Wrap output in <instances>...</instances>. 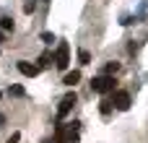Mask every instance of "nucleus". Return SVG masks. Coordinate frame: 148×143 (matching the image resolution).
Here are the masks:
<instances>
[{"mask_svg": "<svg viewBox=\"0 0 148 143\" xmlns=\"http://www.w3.org/2000/svg\"><path fill=\"white\" fill-rule=\"evenodd\" d=\"M29 3H34V0H29Z\"/></svg>", "mask_w": 148, "mask_h": 143, "instance_id": "dca6fc26", "label": "nucleus"}, {"mask_svg": "<svg viewBox=\"0 0 148 143\" xmlns=\"http://www.w3.org/2000/svg\"><path fill=\"white\" fill-rule=\"evenodd\" d=\"M44 143H49V141H44Z\"/></svg>", "mask_w": 148, "mask_h": 143, "instance_id": "f3484780", "label": "nucleus"}, {"mask_svg": "<svg viewBox=\"0 0 148 143\" xmlns=\"http://www.w3.org/2000/svg\"><path fill=\"white\" fill-rule=\"evenodd\" d=\"M75 102H78V94H75V91L65 94V96H62V102H60V107H57V115H60V117H65V115L75 107Z\"/></svg>", "mask_w": 148, "mask_h": 143, "instance_id": "7ed1b4c3", "label": "nucleus"}, {"mask_svg": "<svg viewBox=\"0 0 148 143\" xmlns=\"http://www.w3.org/2000/svg\"><path fill=\"white\" fill-rule=\"evenodd\" d=\"M23 86H10V96H23Z\"/></svg>", "mask_w": 148, "mask_h": 143, "instance_id": "9b49d317", "label": "nucleus"}, {"mask_svg": "<svg viewBox=\"0 0 148 143\" xmlns=\"http://www.w3.org/2000/svg\"><path fill=\"white\" fill-rule=\"evenodd\" d=\"M109 109H112V102L104 99V102H101V115H109Z\"/></svg>", "mask_w": 148, "mask_h": 143, "instance_id": "f8f14e48", "label": "nucleus"}, {"mask_svg": "<svg viewBox=\"0 0 148 143\" xmlns=\"http://www.w3.org/2000/svg\"><path fill=\"white\" fill-rule=\"evenodd\" d=\"M3 122H5V117H3V115H0V125H3Z\"/></svg>", "mask_w": 148, "mask_h": 143, "instance_id": "2eb2a0df", "label": "nucleus"}, {"mask_svg": "<svg viewBox=\"0 0 148 143\" xmlns=\"http://www.w3.org/2000/svg\"><path fill=\"white\" fill-rule=\"evenodd\" d=\"M117 70H120V63H109V65L104 68V73H107V76H114Z\"/></svg>", "mask_w": 148, "mask_h": 143, "instance_id": "1a4fd4ad", "label": "nucleus"}, {"mask_svg": "<svg viewBox=\"0 0 148 143\" xmlns=\"http://www.w3.org/2000/svg\"><path fill=\"white\" fill-rule=\"evenodd\" d=\"M78 63H81V65H88V63H91V52L81 50V52H78Z\"/></svg>", "mask_w": 148, "mask_h": 143, "instance_id": "6e6552de", "label": "nucleus"}, {"mask_svg": "<svg viewBox=\"0 0 148 143\" xmlns=\"http://www.w3.org/2000/svg\"><path fill=\"white\" fill-rule=\"evenodd\" d=\"M112 104H114L120 112L130 109V94H127V91H114V94H112Z\"/></svg>", "mask_w": 148, "mask_h": 143, "instance_id": "20e7f679", "label": "nucleus"}, {"mask_svg": "<svg viewBox=\"0 0 148 143\" xmlns=\"http://www.w3.org/2000/svg\"><path fill=\"white\" fill-rule=\"evenodd\" d=\"M0 96H3V94H0Z\"/></svg>", "mask_w": 148, "mask_h": 143, "instance_id": "a211bd4d", "label": "nucleus"}, {"mask_svg": "<svg viewBox=\"0 0 148 143\" xmlns=\"http://www.w3.org/2000/svg\"><path fill=\"white\" fill-rule=\"evenodd\" d=\"M49 57H52L49 52H42V57H39V65H47V63H49Z\"/></svg>", "mask_w": 148, "mask_h": 143, "instance_id": "ddd939ff", "label": "nucleus"}, {"mask_svg": "<svg viewBox=\"0 0 148 143\" xmlns=\"http://www.w3.org/2000/svg\"><path fill=\"white\" fill-rule=\"evenodd\" d=\"M18 141H21V133H13V135L8 138V143H18Z\"/></svg>", "mask_w": 148, "mask_h": 143, "instance_id": "4468645a", "label": "nucleus"}, {"mask_svg": "<svg viewBox=\"0 0 148 143\" xmlns=\"http://www.w3.org/2000/svg\"><path fill=\"white\" fill-rule=\"evenodd\" d=\"M0 29H5V31H13V29H16V23H13V18H8V16H3V18H0Z\"/></svg>", "mask_w": 148, "mask_h": 143, "instance_id": "0eeeda50", "label": "nucleus"}, {"mask_svg": "<svg viewBox=\"0 0 148 143\" xmlns=\"http://www.w3.org/2000/svg\"><path fill=\"white\" fill-rule=\"evenodd\" d=\"M78 81H81V70H68V73H65V78H62V83H65V86H75Z\"/></svg>", "mask_w": 148, "mask_h": 143, "instance_id": "423d86ee", "label": "nucleus"}, {"mask_svg": "<svg viewBox=\"0 0 148 143\" xmlns=\"http://www.w3.org/2000/svg\"><path fill=\"white\" fill-rule=\"evenodd\" d=\"M18 70H21V76H26V78L39 76V65H31L29 60H18Z\"/></svg>", "mask_w": 148, "mask_h": 143, "instance_id": "39448f33", "label": "nucleus"}, {"mask_svg": "<svg viewBox=\"0 0 148 143\" xmlns=\"http://www.w3.org/2000/svg\"><path fill=\"white\" fill-rule=\"evenodd\" d=\"M91 89H94L96 94H112V91H114V78H112V76H96V78L91 81Z\"/></svg>", "mask_w": 148, "mask_h": 143, "instance_id": "f257e3e1", "label": "nucleus"}, {"mask_svg": "<svg viewBox=\"0 0 148 143\" xmlns=\"http://www.w3.org/2000/svg\"><path fill=\"white\" fill-rule=\"evenodd\" d=\"M42 42L52 44V42H55V34H52V31H42Z\"/></svg>", "mask_w": 148, "mask_h": 143, "instance_id": "9d476101", "label": "nucleus"}, {"mask_svg": "<svg viewBox=\"0 0 148 143\" xmlns=\"http://www.w3.org/2000/svg\"><path fill=\"white\" fill-rule=\"evenodd\" d=\"M55 65L60 70H68V65H70V47H68V42H60L57 55H55Z\"/></svg>", "mask_w": 148, "mask_h": 143, "instance_id": "f03ea898", "label": "nucleus"}]
</instances>
